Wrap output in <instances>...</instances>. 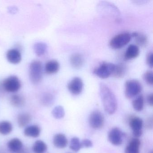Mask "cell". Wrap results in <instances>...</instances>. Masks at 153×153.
Returning <instances> with one entry per match:
<instances>
[{
	"label": "cell",
	"mask_w": 153,
	"mask_h": 153,
	"mask_svg": "<svg viewBox=\"0 0 153 153\" xmlns=\"http://www.w3.org/2000/svg\"><path fill=\"white\" fill-rule=\"evenodd\" d=\"M124 134L119 128H114L108 133V138L110 143L114 146L121 145Z\"/></svg>",
	"instance_id": "obj_9"
},
{
	"label": "cell",
	"mask_w": 153,
	"mask_h": 153,
	"mask_svg": "<svg viewBox=\"0 0 153 153\" xmlns=\"http://www.w3.org/2000/svg\"><path fill=\"white\" fill-rule=\"evenodd\" d=\"M147 101L148 103L150 106H152L153 105V94H150L147 97Z\"/></svg>",
	"instance_id": "obj_34"
},
{
	"label": "cell",
	"mask_w": 153,
	"mask_h": 153,
	"mask_svg": "<svg viewBox=\"0 0 153 153\" xmlns=\"http://www.w3.org/2000/svg\"><path fill=\"white\" fill-rule=\"evenodd\" d=\"M54 100V96L53 95L50 93H46L43 96L42 102L44 105L45 106H50L53 103Z\"/></svg>",
	"instance_id": "obj_29"
},
{
	"label": "cell",
	"mask_w": 153,
	"mask_h": 153,
	"mask_svg": "<svg viewBox=\"0 0 153 153\" xmlns=\"http://www.w3.org/2000/svg\"><path fill=\"white\" fill-rule=\"evenodd\" d=\"M13 130V125L8 121H1L0 122V134L2 135H7Z\"/></svg>",
	"instance_id": "obj_21"
},
{
	"label": "cell",
	"mask_w": 153,
	"mask_h": 153,
	"mask_svg": "<svg viewBox=\"0 0 153 153\" xmlns=\"http://www.w3.org/2000/svg\"><path fill=\"white\" fill-rule=\"evenodd\" d=\"M34 50L36 55L42 56L45 54L47 50V45L45 43L39 42L34 45Z\"/></svg>",
	"instance_id": "obj_26"
},
{
	"label": "cell",
	"mask_w": 153,
	"mask_h": 153,
	"mask_svg": "<svg viewBox=\"0 0 153 153\" xmlns=\"http://www.w3.org/2000/svg\"><path fill=\"white\" fill-rule=\"evenodd\" d=\"M41 129L37 125H32L27 126L24 130L25 136L30 137H38L41 134Z\"/></svg>",
	"instance_id": "obj_17"
},
{
	"label": "cell",
	"mask_w": 153,
	"mask_h": 153,
	"mask_svg": "<svg viewBox=\"0 0 153 153\" xmlns=\"http://www.w3.org/2000/svg\"><path fill=\"white\" fill-rule=\"evenodd\" d=\"M46 143L42 140H37L34 143L33 150L34 153H45L47 150Z\"/></svg>",
	"instance_id": "obj_22"
},
{
	"label": "cell",
	"mask_w": 153,
	"mask_h": 153,
	"mask_svg": "<svg viewBox=\"0 0 153 153\" xmlns=\"http://www.w3.org/2000/svg\"><path fill=\"white\" fill-rule=\"evenodd\" d=\"M146 126L147 128L151 129L153 128V118L152 117L148 119L146 123Z\"/></svg>",
	"instance_id": "obj_33"
},
{
	"label": "cell",
	"mask_w": 153,
	"mask_h": 153,
	"mask_svg": "<svg viewBox=\"0 0 153 153\" xmlns=\"http://www.w3.org/2000/svg\"><path fill=\"white\" fill-rule=\"evenodd\" d=\"M131 37V35L129 33H123L119 34L111 39L109 42V45L114 50L121 49L130 42Z\"/></svg>",
	"instance_id": "obj_4"
},
{
	"label": "cell",
	"mask_w": 153,
	"mask_h": 153,
	"mask_svg": "<svg viewBox=\"0 0 153 153\" xmlns=\"http://www.w3.org/2000/svg\"><path fill=\"white\" fill-rule=\"evenodd\" d=\"M140 141L138 138H134L130 141L125 149V153H139Z\"/></svg>",
	"instance_id": "obj_15"
},
{
	"label": "cell",
	"mask_w": 153,
	"mask_h": 153,
	"mask_svg": "<svg viewBox=\"0 0 153 153\" xmlns=\"http://www.w3.org/2000/svg\"><path fill=\"white\" fill-rule=\"evenodd\" d=\"M153 72L151 71H147L143 74V78L144 81L149 85H153Z\"/></svg>",
	"instance_id": "obj_30"
},
{
	"label": "cell",
	"mask_w": 153,
	"mask_h": 153,
	"mask_svg": "<svg viewBox=\"0 0 153 153\" xmlns=\"http://www.w3.org/2000/svg\"><path fill=\"white\" fill-rule=\"evenodd\" d=\"M59 68V63L55 60L49 61L45 67V71L48 74H55L58 72Z\"/></svg>",
	"instance_id": "obj_19"
},
{
	"label": "cell",
	"mask_w": 153,
	"mask_h": 153,
	"mask_svg": "<svg viewBox=\"0 0 153 153\" xmlns=\"http://www.w3.org/2000/svg\"><path fill=\"white\" fill-rule=\"evenodd\" d=\"M146 62L149 68H153V53L150 52L148 53L146 58Z\"/></svg>",
	"instance_id": "obj_32"
},
{
	"label": "cell",
	"mask_w": 153,
	"mask_h": 153,
	"mask_svg": "<svg viewBox=\"0 0 153 153\" xmlns=\"http://www.w3.org/2000/svg\"><path fill=\"white\" fill-rule=\"evenodd\" d=\"M7 59L12 64H18L22 60V55L19 50L16 49H10L6 54Z\"/></svg>",
	"instance_id": "obj_12"
},
{
	"label": "cell",
	"mask_w": 153,
	"mask_h": 153,
	"mask_svg": "<svg viewBox=\"0 0 153 153\" xmlns=\"http://www.w3.org/2000/svg\"><path fill=\"white\" fill-rule=\"evenodd\" d=\"M19 153H31V152L28 149L23 148V149H22V150L20 151Z\"/></svg>",
	"instance_id": "obj_35"
},
{
	"label": "cell",
	"mask_w": 153,
	"mask_h": 153,
	"mask_svg": "<svg viewBox=\"0 0 153 153\" xmlns=\"http://www.w3.org/2000/svg\"><path fill=\"white\" fill-rule=\"evenodd\" d=\"M142 90V85L139 81L136 79H128L125 82V95L128 99L138 95Z\"/></svg>",
	"instance_id": "obj_2"
},
{
	"label": "cell",
	"mask_w": 153,
	"mask_h": 153,
	"mask_svg": "<svg viewBox=\"0 0 153 153\" xmlns=\"http://www.w3.org/2000/svg\"><path fill=\"white\" fill-rule=\"evenodd\" d=\"M89 125L94 129H100L103 127L104 118L100 111H94L91 113L89 117Z\"/></svg>",
	"instance_id": "obj_7"
},
{
	"label": "cell",
	"mask_w": 153,
	"mask_h": 153,
	"mask_svg": "<svg viewBox=\"0 0 153 153\" xmlns=\"http://www.w3.org/2000/svg\"><path fill=\"white\" fill-rule=\"evenodd\" d=\"M132 106L133 109L137 111H142L144 106V98L143 95H140L132 101Z\"/></svg>",
	"instance_id": "obj_25"
},
{
	"label": "cell",
	"mask_w": 153,
	"mask_h": 153,
	"mask_svg": "<svg viewBox=\"0 0 153 153\" xmlns=\"http://www.w3.org/2000/svg\"><path fill=\"white\" fill-rule=\"evenodd\" d=\"M17 123L20 128L26 127L32 120V116L27 113H22L18 114L17 116Z\"/></svg>",
	"instance_id": "obj_18"
},
{
	"label": "cell",
	"mask_w": 153,
	"mask_h": 153,
	"mask_svg": "<svg viewBox=\"0 0 153 153\" xmlns=\"http://www.w3.org/2000/svg\"><path fill=\"white\" fill-rule=\"evenodd\" d=\"M7 147L11 153H19L24 148L23 142L18 138H14L10 140L7 143Z\"/></svg>",
	"instance_id": "obj_11"
},
{
	"label": "cell",
	"mask_w": 153,
	"mask_h": 153,
	"mask_svg": "<svg viewBox=\"0 0 153 153\" xmlns=\"http://www.w3.org/2000/svg\"><path fill=\"white\" fill-rule=\"evenodd\" d=\"M2 87L5 91L9 93H16L20 89L21 83L16 76H10L2 82Z\"/></svg>",
	"instance_id": "obj_6"
},
{
	"label": "cell",
	"mask_w": 153,
	"mask_h": 153,
	"mask_svg": "<svg viewBox=\"0 0 153 153\" xmlns=\"http://www.w3.org/2000/svg\"><path fill=\"white\" fill-rule=\"evenodd\" d=\"M129 126L132 130V133L135 138H138L142 134L143 120L138 117H132L130 120Z\"/></svg>",
	"instance_id": "obj_10"
},
{
	"label": "cell",
	"mask_w": 153,
	"mask_h": 153,
	"mask_svg": "<svg viewBox=\"0 0 153 153\" xmlns=\"http://www.w3.org/2000/svg\"><path fill=\"white\" fill-rule=\"evenodd\" d=\"M0 153H7V152L4 149H0Z\"/></svg>",
	"instance_id": "obj_36"
},
{
	"label": "cell",
	"mask_w": 153,
	"mask_h": 153,
	"mask_svg": "<svg viewBox=\"0 0 153 153\" xmlns=\"http://www.w3.org/2000/svg\"><path fill=\"white\" fill-rule=\"evenodd\" d=\"M131 37H135L136 43L139 46L143 47L146 46L147 43V38L145 35L137 32H134L132 34H131Z\"/></svg>",
	"instance_id": "obj_24"
},
{
	"label": "cell",
	"mask_w": 153,
	"mask_h": 153,
	"mask_svg": "<svg viewBox=\"0 0 153 153\" xmlns=\"http://www.w3.org/2000/svg\"><path fill=\"white\" fill-rule=\"evenodd\" d=\"M11 105L15 107H21L25 104V99L22 96L19 94H14L10 98Z\"/></svg>",
	"instance_id": "obj_23"
},
{
	"label": "cell",
	"mask_w": 153,
	"mask_h": 153,
	"mask_svg": "<svg viewBox=\"0 0 153 153\" xmlns=\"http://www.w3.org/2000/svg\"><path fill=\"white\" fill-rule=\"evenodd\" d=\"M70 148L74 152H78L82 147L81 141L77 137H74L71 139L70 141Z\"/></svg>",
	"instance_id": "obj_27"
},
{
	"label": "cell",
	"mask_w": 153,
	"mask_h": 153,
	"mask_svg": "<svg viewBox=\"0 0 153 153\" xmlns=\"http://www.w3.org/2000/svg\"><path fill=\"white\" fill-rule=\"evenodd\" d=\"M68 88L69 92L74 95H78L82 93L84 88V82L79 77H75L68 83Z\"/></svg>",
	"instance_id": "obj_8"
},
{
	"label": "cell",
	"mask_w": 153,
	"mask_h": 153,
	"mask_svg": "<svg viewBox=\"0 0 153 153\" xmlns=\"http://www.w3.org/2000/svg\"><path fill=\"white\" fill-rule=\"evenodd\" d=\"M99 92L105 111L108 114H114L117 108L115 95L106 84L102 82L99 84Z\"/></svg>",
	"instance_id": "obj_1"
},
{
	"label": "cell",
	"mask_w": 153,
	"mask_h": 153,
	"mask_svg": "<svg viewBox=\"0 0 153 153\" xmlns=\"http://www.w3.org/2000/svg\"><path fill=\"white\" fill-rule=\"evenodd\" d=\"M115 64L111 62H103L94 69V73L101 79H107L112 76Z\"/></svg>",
	"instance_id": "obj_5"
},
{
	"label": "cell",
	"mask_w": 153,
	"mask_h": 153,
	"mask_svg": "<svg viewBox=\"0 0 153 153\" xmlns=\"http://www.w3.org/2000/svg\"><path fill=\"white\" fill-rule=\"evenodd\" d=\"M140 49L138 46L135 45H130L126 49L124 54L125 59L131 60L137 58L139 55Z\"/></svg>",
	"instance_id": "obj_13"
},
{
	"label": "cell",
	"mask_w": 153,
	"mask_h": 153,
	"mask_svg": "<svg viewBox=\"0 0 153 153\" xmlns=\"http://www.w3.org/2000/svg\"><path fill=\"white\" fill-rule=\"evenodd\" d=\"M53 116L56 119H62L65 115L64 108L61 105H58L53 108L52 112Z\"/></svg>",
	"instance_id": "obj_28"
},
{
	"label": "cell",
	"mask_w": 153,
	"mask_h": 153,
	"mask_svg": "<svg viewBox=\"0 0 153 153\" xmlns=\"http://www.w3.org/2000/svg\"><path fill=\"white\" fill-rule=\"evenodd\" d=\"M149 153H153V151H152V150H151V151H149Z\"/></svg>",
	"instance_id": "obj_37"
},
{
	"label": "cell",
	"mask_w": 153,
	"mask_h": 153,
	"mask_svg": "<svg viewBox=\"0 0 153 153\" xmlns=\"http://www.w3.org/2000/svg\"><path fill=\"white\" fill-rule=\"evenodd\" d=\"M70 61L71 66L76 69L81 68L84 65V58L80 53H75L72 54Z\"/></svg>",
	"instance_id": "obj_16"
},
{
	"label": "cell",
	"mask_w": 153,
	"mask_h": 153,
	"mask_svg": "<svg viewBox=\"0 0 153 153\" xmlns=\"http://www.w3.org/2000/svg\"><path fill=\"white\" fill-rule=\"evenodd\" d=\"M82 147L90 148L93 146V142L90 140L85 139L81 141Z\"/></svg>",
	"instance_id": "obj_31"
},
{
	"label": "cell",
	"mask_w": 153,
	"mask_h": 153,
	"mask_svg": "<svg viewBox=\"0 0 153 153\" xmlns=\"http://www.w3.org/2000/svg\"><path fill=\"white\" fill-rule=\"evenodd\" d=\"M53 145L59 149H63L67 146L68 140L67 137L62 133H58L53 138Z\"/></svg>",
	"instance_id": "obj_14"
},
{
	"label": "cell",
	"mask_w": 153,
	"mask_h": 153,
	"mask_svg": "<svg viewBox=\"0 0 153 153\" xmlns=\"http://www.w3.org/2000/svg\"><path fill=\"white\" fill-rule=\"evenodd\" d=\"M43 75V65L39 60H34L29 67V76L32 83L37 84L42 80Z\"/></svg>",
	"instance_id": "obj_3"
},
{
	"label": "cell",
	"mask_w": 153,
	"mask_h": 153,
	"mask_svg": "<svg viewBox=\"0 0 153 153\" xmlns=\"http://www.w3.org/2000/svg\"><path fill=\"white\" fill-rule=\"evenodd\" d=\"M126 72V67L123 63L115 64L114 70L112 76L116 78H120L124 76Z\"/></svg>",
	"instance_id": "obj_20"
}]
</instances>
